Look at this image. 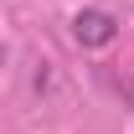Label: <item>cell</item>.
I'll return each instance as SVG.
<instances>
[{"mask_svg": "<svg viewBox=\"0 0 134 134\" xmlns=\"http://www.w3.org/2000/svg\"><path fill=\"white\" fill-rule=\"evenodd\" d=\"M114 36H119V21L108 16V10H77V16H72V41L83 52L114 47Z\"/></svg>", "mask_w": 134, "mask_h": 134, "instance_id": "1", "label": "cell"}]
</instances>
